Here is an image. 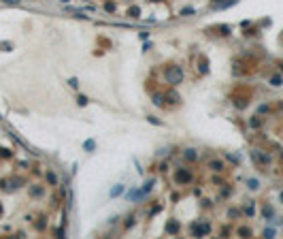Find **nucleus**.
Listing matches in <instances>:
<instances>
[{
	"label": "nucleus",
	"mask_w": 283,
	"mask_h": 239,
	"mask_svg": "<svg viewBox=\"0 0 283 239\" xmlns=\"http://www.w3.org/2000/svg\"><path fill=\"white\" fill-rule=\"evenodd\" d=\"M166 79H168V84H181V79H183V71L179 69V66H173L170 71H166Z\"/></svg>",
	"instance_id": "nucleus-1"
}]
</instances>
